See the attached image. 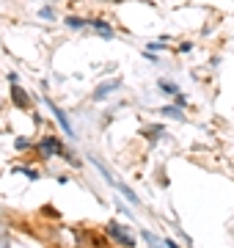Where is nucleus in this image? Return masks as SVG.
Listing matches in <instances>:
<instances>
[{"instance_id":"nucleus-1","label":"nucleus","mask_w":234,"mask_h":248,"mask_svg":"<svg viewBox=\"0 0 234 248\" xmlns=\"http://www.w3.org/2000/svg\"><path fill=\"white\" fill-rule=\"evenodd\" d=\"M108 234H110V237H116L118 243H121V246H127V248L135 246L132 234H130V232H124V226H118V223H108Z\"/></svg>"},{"instance_id":"nucleus-2","label":"nucleus","mask_w":234,"mask_h":248,"mask_svg":"<svg viewBox=\"0 0 234 248\" xmlns=\"http://www.w3.org/2000/svg\"><path fill=\"white\" fill-rule=\"evenodd\" d=\"M39 152H42L44 157H50V155H61L63 146H61V141H58V138H44V141L39 143Z\"/></svg>"},{"instance_id":"nucleus-3","label":"nucleus","mask_w":234,"mask_h":248,"mask_svg":"<svg viewBox=\"0 0 234 248\" xmlns=\"http://www.w3.org/2000/svg\"><path fill=\"white\" fill-rule=\"evenodd\" d=\"M47 108H50V110L55 113V119H58V124L63 127V133H66V135H72V127H69V119H66V113H63V110H61L58 105H55L53 99H47Z\"/></svg>"},{"instance_id":"nucleus-4","label":"nucleus","mask_w":234,"mask_h":248,"mask_svg":"<svg viewBox=\"0 0 234 248\" xmlns=\"http://www.w3.org/2000/svg\"><path fill=\"white\" fill-rule=\"evenodd\" d=\"M14 102H17L19 108H28V97H25V91L17 89V83H14Z\"/></svg>"},{"instance_id":"nucleus-5","label":"nucleus","mask_w":234,"mask_h":248,"mask_svg":"<svg viewBox=\"0 0 234 248\" xmlns=\"http://www.w3.org/2000/svg\"><path fill=\"white\" fill-rule=\"evenodd\" d=\"M116 86H118V80H113L110 86H102V89L97 91V99H102V97H105V94H108V91H113V89H116Z\"/></svg>"},{"instance_id":"nucleus-6","label":"nucleus","mask_w":234,"mask_h":248,"mask_svg":"<svg viewBox=\"0 0 234 248\" xmlns=\"http://www.w3.org/2000/svg\"><path fill=\"white\" fill-rule=\"evenodd\" d=\"M66 25H69V28H83L86 22H83V19H77V17H69V19H66Z\"/></svg>"},{"instance_id":"nucleus-7","label":"nucleus","mask_w":234,"mask_h":248,"mask_svg":"<svg viewBox=\"0 0 234 248\" xmlns=\"http://www.w3.org/2000/svg\"><path fill=\"white\" fill-rule=\"evenodd\" d=\"M162 113H165V116H174V119H182V113L176 110V108H162Z\"/></svg>"},{"instance_id":"nucleus-8","label":"nucleus","mask_w":234,"mask_h":248,"mask_svg":"<svg viewBox=\"0 0 234 248\" xmlns=\"http://www.w3.org/2000/svg\"><path fill=\"white\" fill-rule=\"evenodd\" d=\"M160 89H162V91H171V94H176V86H174V83H168V80H162Z\"/></svg>"}]
</instances>
